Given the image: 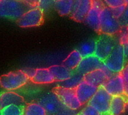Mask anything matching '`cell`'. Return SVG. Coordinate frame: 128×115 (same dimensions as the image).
Returning <instances> with one entry per match:
<instances>
[{
  "mask_svg": "<svg viewBox=\"0 0 128 115\" xmlns=\"http://www.w3.org/2000/svg\"><path fill=\"white\" fill-rule=\"evenodd\" d=\"M37 103L44 108L47 115H76V111L66 108L53 92L42 96Z\"/></svg>",
  "mask_w": 128,
  "mask_h": 115,
  "instance_id": "6da1fadb",
  "label": "cell"
},
{
  "mask_svg": "<svg viewBox=\"0 0 128 115\" xmlns=\"http://www.w3.org/2000/svg\"><path fill=\"white\" fill-rule=\"evenodd\" d=\"M31 8L24 0H1L0 17L18 20Z\"/></svg>",
  "mask_w": 128,
  "mask_h": 115,
  "instance_id": "7a4b0ae2",
  "label": "cell"
},
{
  "mask_svg": "<svg viewBox=\"0 0 128 115\" xmlns=\"http://www.w3.org/2000/svg\"><path fill=\"white\" fill-rule=\"evenodd\" d=\"M121 28L118 19L113 16L110 8L106 6L100 13L99 33L114 36L118 34Z\"/></svg>",
  "mask_w": 128,
  "mask_h": 115,
  "instance_id": "3957f363",
  "label": "cell"
},
{
  "mask_svg": "<svg viewBox=\"0 0 128 115\" xmlns=\"http://www.w3.org/2000/svg\"><path fill=\"white\" fill-rule=\"evenodd\" d=\"M106 68L113 74L120 73L126 63L122 44L118 43L110 55L103 61Z\"/></svg>",
  "mask_w": 128,
  "mask_h": 115,
  "instance_id": "277c9868",
  "label": "cell"
},
{
  "mask_svg": "<svg viewBox=\"0 0 128 115\" xmlns=\"http://www.w3.org/2000/svg\"><path fill=\"white\" fill-rule=\"evenodd\" d=\"M29 80L22 70H18L0 77V86L7 90H14L26 84Z\"/></svg>",
  "mask_w": 128,
  "mask_h": 115,
  "instance_id": "5b68a950",
  "label": "cell"
},
{
  "mask_svg": "<svg viewBox=\"0 0 128 115\" xmlns=\"http://www.w3.org/2000/svg\"><path fill=\"white\" fill-rule=\"evenodd\" d=\"M52 92L58 97L64 105L71 110L76 111L82 106L77 98L75 88H67L58 86L54 87Z\"/></svg>",
  "mask_w": 128,
  "mask_h": 115,
  "instance_id": "8992f818",
  "label": "cell"
},
{
  "mask_svg": "<svg viewBox=\"0 0 128 115\" xmlns=\"http://www.w3.org/2000/svg\"><path fill=\"white\" fill-rule=\"evenodd\" d=\"M112 96L103 88L100 87L94 96L88 102V105L94 108L102 115L109 114L110 103Z\"/></svg>",
  "mask_w": 128,
  "mask_h": 115,
  "instance_id": "52a82bcc",
  "label": "cell"
},
{
  "mask_svg": "<svg viewBox=\"0 0 128 115\" xmlns=\"http://www.w3.org/2000/svg\"><path fill=\"white\" fill-rule=\"evenodd\" d=\"M118 44L114 36L100 34L96 41V49L94 55L102 62L110 55Z\"/></svg>",
  "mask_w": 128,
  "mask_h": 115,
  "instance_id": "ba28073f",
  "label": "cell"
},
{
  "mask_svg": "<svg viewBox=\"0 0 128 115\" xmlns=\"http://www.w3.org/2000/svg\"><path fill=\"white\" fill-rule=\"evenodd\" d=\"M44 23V11L36 8H32L26 11L20 19L18 24L22 28H30L41 26Z\"/></svg>",
  "mask_w": 128,
  "mask_h": 115,
  "instance_id": "9c48e42d",
  "label": "cell"
},
{
  "mask_svg": "<svg viewBox=\"0 0 128 115\" xmlns=\"http://www.w3.org/2000/svg\"><path fill=\"white\" fill-rule=\"evenodd\" d=\"M106 7V5L102 0H91V8L85 17L84 23L94 31L99 32L100 13Z\"/></svg>",
  "mask_w": 128,
  "mask_h": 115,
  "instance_id": "30bf717a",
  "label": "cell"
},
{
  "mask_svg": "<svg viewBox=\"0 0 128 115\" xmlns=\"http://www.w3.org/2000/svg\"><path fill=\"white\" fill-rule=\"evenodd\" d=\"M113 75L105 66L102 69H99L84 75L83 76V81L99 88L100 87H102Z\"/></svg>",
  "mask_w": 128,
  "mask_h": 115,
  "instance_id": "8fae6325",
  "label": "cell"
},
{
  "mask_svg": "<svg viewBox=\"0 0 128 115\" xmlns=\"http://www.w3.org/2000/svg\"><path fill=\"white\" fill-rule=\"evenodd\" d=\"M104 63L95 55L83 57L78 66L76 69L79 74L84 75L94 70L104 68Z\"/></svg>",
  "mask_w": 128,
  "mask_h": 115,
  "instance_id": "7c38bea8",
  "label": "cell"
},
{
  "mask_svg": "<svg viewBox=\"0 0 128 115\" xmlns=\"http://www.w3.org/2000/svg\"><path fill=\"white\" fill-rule=\"evenodd\" d=\"M102 87L112 96H124V86L120 73L114 74Z\"/></svg>",
  "mask_w": 128,
  "mask_h": 115,
  "instance_id": "4fadbf2b",
  "label": "cell"
},
{
  "mask_svg": "<svg viewBox=\"0 0 128 115\" xmlns=\"http://www.w3.org/2000/svg\"><path fill=\"white\" fill-rule=\"evenodd\" d=\"M91 8V0H74V5L70 17L76 22H84Z\"/></svg>",
  "mask_w": 128,
  "mask_h": 115,
  "instance_id": "5bb4252c",
  "label": "cell"
},
{
  "mask_svg": "<svg viewBox=\"0 0 128 115\" xmlns=\"http://www.w3.org/2000/svg\"><path fill=\"white\" fill-rule=\"evenodd\" d=\"M98 87H94L84 81H82L76 88V93L82 105H84L90 100L96 93Z\"/></svg>",
  "mask_w": 128,
  "mask_h": 115,
  "instance_id": "9a60e30c",
  "label": "cell"
},
{
  "mask_svg": "<svg viewBox=\"0 0 128 115\" xmlns=\"http://www.w3.org/2000/svg\"><path fill=\"white\" fill-rule=\"evenodd\" d=\"M16 105L20 107H24L26 102L24 99L14 92H5L0 95V111L2 108L11 105Z\"/></svg>",
  "mask_w": 128,
  "mask_h": 115,
  "instance_id": "2e32d148",
  "label": "cell"
},
{
  "mask_svg": "<svg viewBox=\"0 0 128 115\" xmlns=\"http://www.w3.org/2000/svg\"><path fill=\"white\" fill-rule=\"evenodd\" d=\"M55 81L62 82L70 78L73 74V71L70 70L62 65H55L48 68Z\"/></svg>",
  "mask_w": 128,
  "mask_h": 115,
  "instance_id": "e0dca14e",
  "label": "cell"
},
{
  "mask_svg": "<svg viewBox=\"0 0 128 115\" xmlns=\"http://www.w3.org/2000/svg\"><path fill=\"white\" fill-rule=\"evenodd\" d=\"M124 96H112L109 108V115H121L125 112L127 103Z\"/></svg>",
  "mask_w": 128,
  "mask_h": 115,
  "instance_id": "ac0fdd59",
  "label": "cell"
},
{
  "mask_svg": "<svg viewBox=\"0 0 128 115\" xmlns=\"http://www.w3.org/2000/svg\"><path fill=\"white\" fill-rule=\"evenodd\" d=\"M30 81L36 84H45L55 82L48 69H37Z\"/></svg>",
  "mask_w": 128,
  "mask_h": 115,
  "instance_id": "d6986e66",
  "label": "cell"
},
{
  "mask_svg": "<svg viewBox=\"0 0 128 115\" xmlns=\"http://www.w3.org/2000/svg\"><path fill=\"white\" fill-rule=\"evenodd\" d=\"M82 58L83 57L79 53V51L78 50H74L67 56L66 58L62 61V65L63 66L66 67L67 69H69L70 70L74 71L78 66Z\"/></svg>",
  "mask_w": 128,
  "mask_h": 115,
  "instance_id": "ffe728a7",
  "label": "cell"
},
{
  "mask_svg": "<svg viewBox=\"0 0 128 115\" xmlns=\"http://www.w3.org/2000/svg\"><path fill=\"white\" fill-rule=\"evenodd\" d=\"M74 0H56L54 8L60 16L70 15L73 8Z\"/></svg>",
  "mask_w": 128,
  "mask_h": 115,
  "instance_id": "44dd1931",
  "label": "cell"
},
{
  "mask_svg": "<svg viewBox=\"0 0 128 115\" xmlns=\"http://www.w3.org/2000/svg\"><path fill=\"white\" fill-rule=\"evenodd\" d=\"M23 115H47L44 108L38 103L26 104L23 109Z\"/></svg>",
  "mask_w": 128,
  "mask_h": 115,
  "instance_id": "7402d4cb",
  "label": "cell"
},
{
  "mask_svg": "<svg viewBox=\"0 0 128 115\" xmlns=\"http://www.w3.org/2000/svg\"><path fill=\"white\" fill-rule=\"evenodd\" d=\"M96 49V40H88L83 42L78 50L82 56V57H86L89 56L94 55Z\"/></svg>",
  "mask_w": 128,
  "mask_h": 115,
  "instance_id": "603a6c76",
  "label": "cell"
},
{
  "mask_svg": "<svg viewBox=\"0 0 128 115\" xmlns=\"http://www.w3.org/2000/svg\"><path fill=\"white\" fill-rule=\"evenodd\" d=\"M83 76L84 75L79 74L78 72H77L76 71L73 72V74L70 78H69L66 81H62L63 83L61 84L60 86L67 87V88H76L83 81Z\"/></svg>",
  "mask_w": 128,
  "mask_h": 115,
  "instance_id": "cb8c5ba5",
  "label": "cell"
},
{
  "mask_svg": "<svg viewBox=\"0 0 128 115\" xmlns=\"http://www.w3.org/2000/svg\"><path fill=\"white\" fill-rule=\"evenodd\" d=\"M23 107L16 105H11L2 108L0 112L2 115H23Z\"/></svg>",
  "mask_w": 128,
  "mask_h": 115,
  "instance_id": "d4e9b609",
  "label": "cell"
},
{
  "mask_svg": "<svg viewBox=\"0 0 128 115\" xmlns=\"http://www.w3.org/2000/svg\"><path fill=\"white\" fill-rule=\"evenodd\" d=\"M123 78L124 86V96L128 99V63L125 64L123 70L120 72Z\"/></svg>",
  "mask_w": 128,
  "mask_h": 115,
  "instance_id": "484cf974",
  "label": "cell"
},
{
  "mask_svg": "<svg viewBox=\"0 0 128 115\" xmlns=\"http://www.w3.org/2000/svg\"><path fill=\"white\" fill-rule=\"evenodd\" d=\"M56 0H39L38 8L42 10L43 11L50 10L54 7Z\"/></svg>",
  "mask_w": 128,
  "mask_h": 115,
  "instance_id": "4316f807",
  "label": "cell"
},
{
  "mask_svg": "<svg viewBox=\"0 0 128 115\" xmlns=\"http://www.w3.org/2000/svg\"><path fill=\"white\" fill-rule=\"evenodd\" d=\"M80 114H82L84 115H102L97 110H96L94 108L91 107L89 105H88L87 106H85L82 110V111H81Z\"/></svg>",
  "mask_w": 128,
  "mask_h": 115,
  "instance_id": "83f0119b",
  "label": "cell"
},
{
  "mask_svg": "<svg viewBox=\"0 0 128 115\" xmlns=\"http://www.w3.org/2000/svg\"><path fill=\"white\" fill-rule=\"evenodd\" d=\"M118 20L122 27L128 26V5H126V8L124 11V13L120 17Z\"/></svg>",
  "mask_w": 128,
  "mask_h": 115,
  "instance_id": "f1b7e54d",
  "label": "cell"
},
{
  "mask_svg": "<svg viewBox=\"0 0 128 115\" xmlns=\"http://www.w3.org/2000/svg\"><path fill=\"white\" fill-rule=\"evenodd\" d=\"M126 8V5H120V6H118V7H115V8H110L113 16L117 18V19H119L120 17L122 15V14L124 13V11Z\"/></svg>",
  "mask_w": 128,
  "mask_h": 115,
  "instance_id": "f546056e",
  "label": "cell"
},
{
  "mask_svg": "<svg viewBox=\"0 0 128 115\" xmlns=\"http://www.w3.org/2000/svg\"><path fill=\"white\" fill-rule=\"evenodd\" d=\"M102 1L104 2L106 5L109 8H115L125 4L123 0H102Z\"/></svg>",
  "mask_w": 128,
  "mask_h": 115,
  "instance_id": "4dcf8cb0",
  "label": "cell"
},
{
  "mask_svg": "<svg viewBox=\"0 0 128 115\" xmlns=\"http://www.w3.org/2000/svg\"><path fill=\"white\" fill-rule=\"evenodd\" d=\"M120 44H122L123 48H124V57H125V63L126 64V63H128V40L120 43Z\"/></svg>",
  "mask_w": 128,
  "mask_h": 115,
  "instance_id": "1f68e13d",
  "label": "cell"
},
{
  "mask_svg": "<svg viewBox=\"0 0 128 115\" xmlns=\"http://www.w3.org/2000/svg\"><path fill=\"white\" fill-rule=\"evenodd\" d=\"M36 69H32V68H25L24 69H22V71L26 74V75L30 78V80L34 76L35 73H36Z\"/></svg>",
  "mask_w": 128,
  "mask_h": 115,
  "instance_id": "d6a6232c",
  "label": "cell"
},
{
  "mask_svg": "<svg viewBox=\"0 0 128 115\" xmlns=\"http://www.w3.org/2000/svg\"><path fill=\"white\" fill-rule=\"evenodd\" d=\"M24 1L27 4H29L32 8H36V7H38L39 0H24Z\"/></svg>",
  "mask_w": 128,
  "mask_h": 115,
  "instance_id": "836d02e7",
  "label": "cell"
},
{
  "mask_svg": "<svg viewBox=\"0 0 128 115\" xmlns=\"http://www.w3.org/2000/svg\"><path fill=\"white\" fill-rule=\"evenodd\" d=\"M123 1L125 3V5H128V0H123Z\"/></svg>",
  "mask_w": 128,
  "mask_h": 115,
  "instance_id": "e575fe53",
  "label": "cell"
},
{
  "mask_svg": "<svg viewBox=\"0 0 128 115\" xmlns=\"http://www.w3.org/2000/svg\"><path fill=\"white\" fill-rule=\"evenodd\" d=\"M126 32H127V35H128V26L126 27Z\"/></svg>",
  "mask_w": 128,
  "mask_h": 115,
  "instance_id": "d590c367",
  "label": "cell"
},
{
  "mask_svg": "<svg viewBox=\"0 0 128 115\" xmlns=\"http://www.w3.org/2000/svg\"><path fill=\"white\" fill-rule=\"evenodd\" d=\"M77 115H84V114H77Z\"/></svg>",
  "mask_w": 128,
  "mask_h": 115,
  "instance_id": "8d00e7d4",
  "label": "cell"
},
{
  "mask_svg": "<svg viewBox=\"0 0 128 115\" xmlns=\"http://www.w3.org/2000/svg\"><path fill=\"white\" fill-rule=\"evenodd\" d=\"M0 115H2V114H1V112H0Z\"/></svg>",
  "mask_w": 128,
  "mask_h": 115,
  "instance_id": "74e56055",
  "label": "cell"
},
{
  "mask_svg": "<svg viewBox=\"0 0 128 115\" xmlns=\"http://www.w3.org/2000/svg\"><path fill=\"white\" fill-rule=\"evenodd\" d=\"M0 2H1V0H0Z\"/></svg>",
  "mask_w": 128,
  "mask_h": 115,
  "instance_id": "f35d334b",
  "label": "cell"
}]
</instances>
